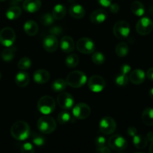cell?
Instances as JSON below:
<instances>
[{
    "label": "cell",
    "mask_w": 153,
    "mask_h": 153,
    "mask_svg": "<svg viewBox=\"0 0 153 153\" xmlns=\"http://www.w3.org/2000/svg\"><path fill=\"white\" fill-rule=\"evenodd\" d=\"M73 114L77 119H87L91 114V108L86 103H78L73 108Z\"/></svg>",
    "instance_id": "8fae6325"
},
{
    "label": "cell",
    "mask_w": 153,
    "mask_h": 153,
    "mask_svg": "<svg viewBox=\"0 0 153 153\" xmlns=\"http://www.w3.org/2000/svg\"><path fill=\"white\" fill-rule=\"evenodd\" d=\"M128 80H129V79H128V75L120 73L119 75L117 76L116 79H115V82H116V84L118 86L123 87L126 86L128 83Z\"/></svg>",
    "instance_id": "d590c367"
},
{
    "label": "cell",
    "mask_w": 153,
    "mask_h": 153,
    "mask_svg": "<svg viewBox=\"0 0 153 153\" xmlns=\"http://www.w3.org/2000/svg\"><path fill=\"white\" fill-rule=\"evenodd\" d=\"M32 143L37 147H42L46 143V138L42 134L38 133H33L31 137Z\"/></svg>",
    "instance_id": "d6a6232c"
},
{
    "label": "cell",
    "mask_w": 153,
    "mask_h": 153,
    "mask_svg": "<svg viewBox=\"0 0 153 153\" xmlns=\"http://www.w3.org/2000/svg\"><path fill=\"white\" fill-rule=\"evenodd\" d=\"M16 40V34L10 27H6L0 31V43L3 46H10L14 43Z\"/></svg>",
    "instance_id": "9c48e42d"
},
{
    "label": "cell",
    "mask_w": 153,
    "mask_h": 153,
    "mask_svg": "<svg viewBox=\"0 0 153 153\" xmlns=\"http://www.w3.org/2000/svg\"><path fill=\"white\" fill-rule=\"evenodd\" d=\"M149 152L153 153V141L151 142L150 146H149Z\"/></svg>",
    "instance_id": "c3c4849f"
},
{
    "label": "cell",
    "mask_w": 153,
    "mask_h": 153,
    "mask_svg": "<svg viewBox=\"0 0 153 153\" xmlns=\"http://www.w3.org/2000/svg\"><path fill=\"white\" fill-rule=\"evenodd\" d=\"M108 143L111 149L117 151V152H122V151L125 150L128 146L126 140L120 134L112 135L109 138Z\"/></svg>",
    "instance_id": "5b68a950"
},
{
    "label": "cell",
    "mask_w": 153,
    "mask_h": 153,
    "mask_svg": "<svg viewBox=\"0 0 153 153\" xmlns=\"http://www.w3.org/2000/svg\"><path fill=\"white\" fill-rule=\"evenodd\" d=\"M105 87V81L102 76L98 75L92 76L88 80V88L93 92H101Z\"/></svg>",
    "instance_id": "4fadbf2b"
},
{
    "label": "cell",
    "mask_w": 153,
    "mask_h": 153,
    "mask_svg": "<svg viewBox=\"0 0 153 153\" xmlns=\"http://www.w3.org/2000/svg\"><path fill=\"white\" fill-rule=\"evenodd\" d=\"M114 34L117 39L126 38L130 33V25L126 21L120 20L115 23L113 28Z\"/></svg>",
    "instance_id": "8992f818"
},
{
    "label": "cell",
    "mask_w": 153,
    "mask_h": 153,
    "mask_svg": "<svg viewBox=\"0 0 153 153\" xmlns=\"http://www.w3.org/2000/svg\"><path fill=\"white\" fill-rule=\"evenodd\" d=\"M117 123L111 117H104L100 121V130L102 134H111L116 130Z\"/></svg>",
    "instance_id": "52a82bcc"
},
{
    "label": "cell",
    "mask_w": 153,
    "mask_h": 153,
    "mask_svg": "<svg viewBox=\"0 0 153 153\" xmlns=\"http://www.w3.org/2000/svg\"><path fill=\"white\" fill-rule=\"evenodd\" d=\"M72 120V115L68 110H64L60 112L58 115V122L61 125L68 123Z\"/></svg>",
    "instance_id": "4dcf8cb0"
},
{
    "label": "cell",
    "mask_w": 153,
    "mask_h": 153,
    "mask_svg": "<svg viewBox=\"0 0 153 153\" xmlns=\"http://www.w3.org/2000/svg\"><path fill=\"white\" fill-rule=\"evenodd\" d=\"M79 63V56L76 54H71L68 55L65 59V64L70 68H74L77 67Z\"/></svg>",
    "instance_id": "1f68e13d"
},
{
    "label": "cell",
    "mask_w": 153,
    "mask_h": 153,
    "mask_svg": "<svg viewBox=\"0 0 153 153\" xmlns=\"http://www.w3.org/2000/svg\"><path fill=\"white\" fill-rule=\"evenodd\" d=\"M1 73H0V79H1Z\"/></svg>",
    "instance_id": "f5cc1de1"
},
{
    "label": "cell",
    "mask_w": 153,
    "mask_h": 153,
    "mask_svg": "<svg viewBox=\"0 0 153 153\" xmlns=\"http://www.w3.org/2000/svg\"><path fill=\"white\" fill-rule=\"evenodd\" d=\"M24 31L28 35L34 36L38 32V25L33 20H28L24 24Z\"/></svg>",
    "instance_id": "7402d4cb"
},
{
    "label": "cell",
    "mask_w": 153,
    "mask_h": 153,
    "mask_svg": "<svg viewBox=\"0 0 153 153\" xmlns=\"http://www.w3.org/2000/svg\"><path fill=\"white\" fill-rule=\"evenodd\" d=\"M10 134L16 140H25L30 135V127L25 121H17L12 125Z\"/></svg>",
    "instance_id": "6da1fadb"
},
{
    "label": "cell",
    "mask_w": 153,
    "mask_h": 153,
    "mask_svg": "<svg viewBox=\"0 0 153 153\" xmlns=\"http://www.w3.org/2000/svg\"><path fill=\"white\" fill-rule=\"evenodd\" d=\"M20 151L22 153H34L35 152V149L31 143L27 142V143H24L21 146Z\"/></svg>",
    "instance_id": "74e56055"
},
{
    "label": "cell",
    "mask_w": 153,
    "mask_h": 153,
    "mask_svg": "<svg viewBox=\"0 0 153 153\" xmlns=\"http://www.w3.org/2000/svg\"><path fill=\"white\" fill-rule=\"evenodd\" d=\"M92 61L97 65H101L105 61V57L100 52H94L92 55Z\"/></svg>",
    "instance_id": "e575fe53"
},
{
    "label": "cell",
    "mask_w": 153,
    "mask_h": 153,
    "mask_svg": "<svg viewBox=\"0 0 153 153\" xmlns=\"http://www.w3.org/2000/svg\"><path fill=\"white\" fill-rule=\"evenodd\" d=\"M146 139H147L148 141H153V131H149V132H148L147 135H146Z\"/></svg>",
    "instance_id": "7dc6e473"
},
{
    "label": "cell",
    "mask_w": 153,
    "mask_h": 153,
    "mask_svg": "<svg viewBox=\"0 0 153 153\" xmlns=\"http://www.w3.org/2000/svg\"><path fill=\"white\" fill-rule=\"evenodd\" d=\"M95 145L97 147H102L106 145V138L103 135H98L95 138Z\"/></svg>",
    "instance_id": "f35d334b"
},
{
    "label": "cell",
    "mask_w": 153,
    "mask_h": 153,
    "mask_svg": "<svg viewBox=\"0 0 153 153\" xmlns=\"http://www.w3.org/2000/svg\"><path fill=\"white\" fill-rule=\"evenodd\" d=\"M66 13H67V10H66L65 6L61 4H58L54 7L52 15L54 19L59 20L65 16Z\"/></svg>",
    "instance_id": "cb8c5ba5"
},
{
    "label": "cell",
    "mask_w": 153,
    "mask_h": 153,
    "mask_svg": "<svg viewBox=\"0 0 153 153\" xmlns=\"http://www.w3.org/2000/svg\"><path fill=\"white\" fill-rule=\"evenodd\" d=\"M142 120L147 126H153V108H146L142 113Z\"/></svg>",
    "instance_id": "d4e9b609"
},
{
    "label": "cell",
    "mask_w": 153,
    "mask_h": 153,
    "mask_svg": "<svg viewBox=\"0 0 153 153\" xmlns=\"http://www.w3.org/2000/svg\"><path fill=\"white\" fill-rule=\"evenodd\" d=\"M21 13H22V10L20 7L18 6H13L7 9V12H6V16L8 19L14 20L20 16Z\"/></svg>",
    "instance_id": "83f0119b"
},
{
    "label": "cell",
    "mask_w": 153,
    "mask_h": 153,
    "mask_svg": "<svg viewBox=\"0 0 153 153\" xmlns=\"http://www.w3.org/2000/svg\"><path fill=\"white\" fill-rule=\"evenodd\" d=\"M99 4H101L103 7H109L112 2V0H98Z\"/></svg>",
    "instance_id": "ee69618b"
},
{
    "label": "cell",
    "mask_w": 153,
    "mask_h": 153,
    "mask_svg": "<svg viewBox=\"0 0 153 153\" xmlns=\"http://www.w3.org/2000/svg\"><path fill=\"white\" fill-rule=\"evenodd\" d=\"M131 10L134 14L137 16H141L145 13L144 5L139 1H134L131 4Z\"/></svg>",
    "instance_id": "4316f807"
},
{
    "label": "cell",
    "mask_w": 153,
    "mask_h": 153,
    "mask_svg": "<svg viewBox=\"0 0 153 153\" xmlns=\"http://www.w3.org/2000/svg\"><path fill=\"white\" fill-rule=\"evenodd\" d=\"M127 134L130 136V137H134V135L137 134V130L135 127L134 126H130L128 127L127 129Z\"/></svg>",
    "instance_id": "b9f144b4"
},
{
    "label": "cell",
    "mask_w": 153,
    "mask_h": 153,
    "mask_svg": "<svg viewBox=\"0 0 153 153\" xmlns=\"http://www.w3.org/2000/svg\"><path fill=\"white\" fill-rule=\"evenodd\" d=\"M40 21L43 25H50L54 22V18L51 13H46L41 16Z\"/></svg>",
    "instance_id": "8d00e7d4"
},
{
    "label": "cell",
    "mask_w": 153,
    "mask_h": 153,
    "mask_svg": "<svg viewBox=\"0 0 153 153\" xmlns=\"http://www.w3.org/2000/svg\"><path fill=\"white\" fill-rule=\"evenodd\" d=\"M23 9L28 13H34L41 7L40 0H25L23 2Z\"/></svg>",
    "instance_id": "d6986e66"
},
{
    "label": "cell",
    "mask_w": 153,
    "mask_h": 153,
    "mask_svg": "<svg viewBox=\"0 0 153 153\" xmlns=\"http://www.w3.org/2000/svg\"><path fill=\"white\" fill-rule=\"evenodd\" d=\"M61 50L66 53H69L74 50L75 43L73 38L70 36H64L61 40Z\"/></svg>",
    "instance_id": "ac0fdd59"
},
{
    "label": "cell",
    "mask_w": 153,
    "mask_h": 153,
    "mask_svg": "<svg viewBox=\"0 0 153 153\" xmlns=\"http://www.w3.org/2000/svg\"><path fill=\"white\" fill-rule=\"evenodd\" d=\"M57 102L61 108L70 110L74 105V99L71 94L62 91L57 97Z\"/></svg>",
    "instance_id": "7c38bea8"
},
{
    "label": "cell",
    "mask_w": 153,
    "mask_h": 153,
    "mask_svg": "<svg viewBox=\"0 0 153 153\" xmlns=\"http://www.w3.org/2000/svg\"><path fill=\"white\" fill-rule=\"evenodd\" d=\"M56 103L55 100L49 96H44L39 100L37 102V108L43 114H49L55 111Z\"/></svg>",
    "instance_id": "277c9868"
},
{
    "label": "cell",
    "mask_w": 153,
    "mask_h": 153,
    "mask_svg": "<svg viewBox=\"0 0 153 153\" xmlns=\"http://www.w3.org/2000/svg\"><path fill=\"white\" fill-rule=\"evenodd\" d=\"M67 84L66 80L62 79H58L54 81L52 84V90L55 92H62L66 89Z\"/></svg>",
    "instance_id": "f1b7e54d"
},
{
    "label": "cell",
    "mask_w": 153,
    "mask_h": 153,
    "mask_svg": "<svg viewBox=\"0 0 153 153\" xmlns=\"http://www.w3.org/2000/svg\"><path fill=\"white\" fill-rule=\"evenodd\" d=\"M30 78L26 72H19L15 76V82L20 88H25L29 84Z\"/></svg>",
    "instance_id": "44dd1931"
},
{
    "label": "cell",
    "mask_w": 153,
    "mask_h": 153,
    "mask_svg": "<svg viewBox=\"0 0 153 153\" xmlns=\"http://www.w3.org/2000/svg\"><path fill=\"white\" fill-rule=\"evenodd\" d=\"M149 97H151V99H152L153 100V88L152 89H150V91H149Z\"/></svg>",
    "instance_id": "681fc988"
},
{
    "label": "cell",
    "mask_w": 153,
    "mask_h": 153,
    "mask_svg": "<svg viewBox=\"0 0 153 153\" xmlns=\"http://www.w3.org/2000/svg\"><path fill=\"white\" fill-rule=\"evenodd\" d=\"M146 76H147V78L149 80L153 82V67H151V68H149V70H147Z\"/></svg>",
    "instance_id": "bcb514c9"
},
{
    "label": "cell",
    "mask_w": 153,
    "mask_h": 153,
    "mask_svg": "<svg viewBox=\"0 0 153 153\" xmlns=\"http://www.w3.org/2000/svg\"><path fill=\"white\" fill-rule=\"evenodd\" d=\"M16 50H17L16 47L13 45L10 46H7L1 52V58L3 61H7V62L12 61L13 58H14Z\"/></svg>",
    "instance_id": "603a6c76"
},
{
    "label": "cell",
    "mask_w": 153,
    "mask_h": 153,
    "mask_svg": "<svg viewBox=\"0 0 153 153\" xmlns=\"http://www.w3.org/2000/svg\"><path fill=\"white\" fill-rule=\"evenodd\" d=\"M70 16H73L76 19H82L85 15V10L81 4H73L70 7Z\"/></svg>",
    "instance_id": "ffe728a7"
},
{
    "label": "cell",
    "mask_w": 153,
    "mask_h": 153,
    "mask_svg": "<svg viewBox=\"0 0 153 153\" xmlns=\"http://www.w3.org/2000/svg\"><path fill=\"white\" fill-rule=\"evenodd\" d=\"M67 85L73 88H79L85 85L87 82L86 75L82 71L75 70L69 73L66 79Z\"/></svg>",
    "instance_id": "7a4b0ae2"
},
{
    "label": "cell",
    "mask_w": 153,
    "mask_h": 153,
    "mask_svg": "<svg viewBox=\"0 0 153 153\" xmlns=\"http://www.w3.org/2000/svg\"><path fill=\"white\" fill-rule=\"evenodd\" d=\"M37 126L43 134H50L56 129L57 123L52 117L43 116L37 120Z\"/></svg>",
    "instance_id": "3957f363"
},
{
    "label": "cell",
    "mask_w": 153,
    "mask_h": 153,
    "mask_svg": "<svg viewBox=\"0 0 153 153\" xmlns=\"http://www.w3.org/2000/svg\"><path fill=\"white\" fill-rule=\"evenodd\" d=\"M31 66V61L28 57H23L19 61L17 67L21 70H26Z\"/></svg>",
    "instance_id": "836d02e7"
},
{
    "label": "cell",
    "mask_w": 153,
    "mask_h": 153,
    "mask_svg": "<svg viewBox=\"0 0 153 153\" xmlns=\"http://www.w3.org/2000/svg\"><path fill=\"white\" fill-rule=\"evenodd\" d=\"M76 48L81 53L92 54L95 51V44L91 39L88 37L80 38L76 43Z\"/></svg>",
    "instance_id": "ba28073f"
},
{
    "label": "cell",
    "mask_w": 153,
    "mask_h": 153,
    "mask_svg": "<svg viewBox=\"0 0 153 153\" xmlns=\"http://www.w3.org/2000/svg\"><path fill=\"white\" fill-rule=\"evenodd\" d=\"M110 7V10L111 13H117L119 12L120 10V6L119 4H117V3H114V4H111Z\"/></svg>",
    "instance_id": "7bdbcfd3"
},
{
    "label": "cell",
    "mask_w": 153,
    "mask_h": 153,
    "mask_svg": "<svg viewBox=\"0 0 153 153\" xmlns=\"http://www.w3.org/2000/svg\"><path fill=\"white\" fill-rule=\"evenodd\" d=\"M115 52H116L117 56L122 58V57H125L128 55V52H129V48L126 43H124V42H121L117 45Z\"/></svg>",
    "instance_id": "f546056e"
},
{
    "label": "cell",
    "mask_w": 153,
    "mask_h": 153,
    "mask_svg": "<svg viewBox=\"0 0 153 153\" xmlns=\"http://www.w3.org/2000/svg\"><path fill=\"white\" fill-rule=\"evenodd\" d=\"M0 1H5V0H0Z\"/></svg>",
    "instance_id": "816d5d0a"
},
{
    "label": "cell",
    "mask_w": 153,
    "mask_h": 153,
    "mask_svg": "<svg viewBox=\"0 0 153 153\" xmlns=\"http://www.w3.org/2000/svg\"><path fill=\"white\" fill-rule=\"evenodd\" d=\"M153 29V22L149 17H142L136 24V31L140 35H147Z\"/></svg>",
    "instance_id": "30bf717a"
},
{
    "label": "cell",
    "mask_w": 153,
    "mask_h": 153,
    "mask_svg": "<svg viewBox=\"0 0 153 153\" xmlns=\"http://www.w3.org/2000/svg\"><path fill=\"white\" fill-rule=\"evenodd\" d=\"M131 67L128 64H125L123 65H122V67H121L120 73H123V74L125 75H128L130 72H131Z\"/></svg>",
    "instance_id": "60d3db41"
},
{
    "label": "cell",
    "mask_w": 153,
    "mask_h": 153,
    "mask_svg": "<svg viewBox=\"0 0 153 153\" xmlns=\"http://www.w3.org/2000/svg\"><path fill=\"white\" fill-rule=\"evenodd\" d=\"M43 46L45 50L49 52H54L57 50L58 47V39L52 34L46 36L43 41Z\"/></svg>",
    "instance_id": "5bb4252c"
},
{
    "label": "cell",
    "mask_w": 153,
    "mask_h": 153,
    "mask_svg": "<svg viewBox=\"0 0 153 153\" xmlns=\"http://www.w3.org/2000/svg\"><path fill=\"white\" fill-rule=\"evenodd\" d=\"M49 32L51 34L54 36H60L61 35V34L63 33V29L61 26H58V25H55V26L52 27V28L49 29Z\"/></svg>",
    "instance_id": "ab89813d"
},
{
    "label": "cell",
    "mask_w": 153,
    "mask_h": 153,
    "mask_svg": "<svg viewBox=\"0 0 153 153\" xmlns=\"http://www.w3.org/2000/svg\"><path fill=\"white\" fill-rule=\"evenodd\" d=\"M133 143L137 149H143L147 146L148 140L144 136L137 134L133 137Z\"/></svg>",
    "instance_id": "484cf974"
},
{
    "label": "cell",
    "mask_w": 153,
    "mask_h": 153,
    "mask_svg": "<svg viewBox=\"0 0 153 153\" xmlns=\"http://www.w3.org/2000/svg\"><path fill=\"white\" fill-rule=\"evenodd\" d=\"M16 1H22V0H16Z\"/></svg>",
    "instance_id": "f907efd6"
},
{
    "label": "cell",
    "mask_w": 153,
    "mask_h": 153,
    "mask_svg": "<svg viewBox=\"0 0 153 153\" xmlns=\"http://www.w3.org/2000/svg\"><path fill=\"white\" fill-rule=\"evenodd\" d=\"M108 13L104 9H97L91 13L90 19L93 23L100 24L107 19Z\"/></svg>",
    "instance_id": "2e32d148"
},
{
    "label": "cell",
    "mask_w": 153,
    "mask_h": 153,
    "mask_svg": "<svg viewBox=\"0 0 153 153\" xmlns=\"http://www.w3.org/2000/svg\"><path fill=\"white\" fill-rule=\"evenodd\" d=\"M97 151L98 152H101V153H110L111 152V149H109V147H107V146H106V145L104 146H102V147H97Z\"/></svg>",
    "instance_id": "f6af8a7d"
},
{
    "label": "cell",
    "mask_w": 153,
    "mask_h": 153,
    "mask_svg": "<svg viewBox=\"0 0 153 153\" xmlns=\"http://www.w3.org/2000/svg\"><path fill=\"white\" fill-rule=\"evenodd\" d=\"M130 82L134 85H140L143 83L146 79V74L144 71L140 69H136L130 73L129 76H128Z\"/></svg>",
    "instance_id": "9a60e30c"
},
{
    "label": "cell",
    "mask_w": 153,
    "mask_h": 153,
    "mask_svg": "<svg viewBox=\"0 0 153 153\" xmlns=\"http://www.w3.org/2000/svg\"><path fill=\"white\" fill-rule=\"evenodd\" d=\"M34 82L37 84H45L47 82H49L50 79V75L49 73L46 70L44 69H39L37 70L34 73L33 76Z\"/></svg>",
    "instance_id": "e0dca14e"
}]
</instances>
